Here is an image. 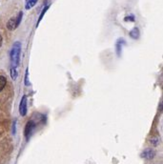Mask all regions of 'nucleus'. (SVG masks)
Segmentation results:
<instances>
[{
  "mask_svg": "<svg viewBox=\"0 0 163 164\" xmlns=\"http://www.w3.org/2000/svg\"><path fill=\"white\" fill-rule=\"evenodd\" d=\"M139 30L138 28H133L131 32H130V36L133 39H138L139 37Z\"/></svg>",
  "mask_w": 163,
  "mask_h": 164,
  "instance_id": "obj_7",
  "label": "nucleus"
},
{
  "mask_svg": "<svg viewBox=\"0 0 163 164\" xmlns=\"http://www.w3.org/2000/svg\"><path fill=\"white\" fill-rule=\"evenodd\" d=\"M48 9H49V6H46V7L42 10V12H41V14H40V16H39V18H38V21H37V26H38L39 22L41 21V19L43 18V16H44V14H45V13L47 12Z\"/></svg>",
  "mask_w": 163,
  "mask_h": 164,
  "instance_id": "obj_9",
  "label": "nucleus"
},
{
  "mask_svg": "<svg viewBox=\"0 0 163 164\" xmlns=\"http://www.w3.org/2000/svg\"><path fill=\"white\" fill-rule=\"evenodd\" d=\"M37 1H38V0H25V8L27 10L33 8L36 4Z\"/></svg>",
  "mask_w": 163,
  "mask_h": 164,
  "instance_id": "obj_6",
  "label": "nucleus"
},
{
  "mask_svg": "<svg viewBox=\"0 0 163 164\" xmlns=\"http://www.w3.org/2000/svg\"><path fill=\"white\" fill-rule=\"evenodd\" d=\"M2 42H3V39H2V36H0V47L2 46Z\"/></svg>",
  "mask_w": 163,
  "mask_h": 164,
  "instance_id": "obj_14",
  "label": "nucleus"
},
{
  "mask_svg": "<svg viewBox=\"0 0 163 164\" xmlns=\"http://www.w3.org/2000/svg\"><path fill=\"white\" fill-rule=\"evenodd\" d=\"M20 52H21V45L20 42H15L11 50L10 57L13 68H17L20 60Z\"/></svg>",
  "mask_w": 163,
  "mask_h": 164,
  "instance_id": "obj_1",
  "label": "nucleus"
},
{
  "mask_svg": "<svg viewBox=\"0 0 163 164\" xmlns=\"http://www.w3.org/2000/svg\"><path fill=\"white\" fill-rule=\"evenodd\" d=\"M154 156H155V152L152 151V150H149V149H148V150H145V151L141 154V156L144 157V158H147V159L153 158Z\"/></svg>",
  "mask_w": 163,
  "mask_h": 164,
  "instance_id": "obj_5",
  "label": "nucleus"
},
{
  "mask_svg": "<svg viewBox=\"0 0 163 164\" xmlns=\"http://www.w3.org/2000/svg\"><path fill=\"white\" fill-rule=\"evenodd\" d=\"M35 129V123L33 120H29L26 124L25 127V136L26 139H29L30 135L32 134V133L34 132V130Z\"/></svg>",
  "mask_w": 163,
  "mask_h": 164,
  "instance_id": "obj_3",
  "label": "nucleus"
},
{
  "mask_svg": "<svg viewBox=\"0 0 163 164\" xmlns=\"http://www.w3.org/2000/svg\"><path fill=\"white\" fill-rule=\"evenodd\" d=\"M125 20H126V21H127V20H131V21H133V20H134V18H133V16H130V17H129V16H127V17L125 18Z\"/></svg>",
  "mask_w": 163,
  "mask_h": 164,
  "instance_id": "obj_13",
  "label": "nucleus"
},
{
  "mask_svg": "<svg viewBox=\"0 0 163 164\" xmlns=\"http://www.w3.org/2000/svg\"><path fill=\"white\" fill-rule=\"evenodd\" d=\"M19 113L22 117H25L27 115V96H23L22 99L20 101L19 105Z\"/></svg>",
  "mask_w": 163,
  "mask_h": 164,
  "instance_id": "obj_4",
  "label": "nucleus"
},
{
  "mask_svg": "<svg viewBox=\"0 0 163 164\" xmlns=\"http://www.w3.org/2000/svg\"><path fill=\"white\" fill-rule=\"evenodd\" d=\"M22 16H23V13L20 12V13L18 14L17 16L12 17V18L8 21V23H7V28H8V30H10V31L15 30V29L17 28V27L19 26L20 22H21Z\"/></svg>",
  "mask_w": 163,
  "mask_h": 164,
  "instance_id": "obj_2",
  "label": "nucleus"
},
{
  "mask_svg": "<svg viewBox=\"0 0 163 164\" xmlns=\"http://www.w3.org/2000/svg\"><path fill=\"white\" fill-rule=\"evenodd\" d=\"M25 84L29 85V81H28V70H26V74H25Z\"/></svg>",
  "mask_w": 163,
  "mask_h": 164,
  "instance_id": "obj_11",
  "label": "nucleus"
},
{
  "mask_svg": "<svg viewBox=\"0 0 163 164\" xmlns=\"http://www.w3.org/2000/svg\"><path fill=\"white\" fill-rule=\"evenodd\" d=\"M6 84H7V79L4 76L0 75V92L5 88Z\"/></svg>",
  "mask_w": 163,
  "mask_h": 164,
  "instance_id": "obj_8",
  "label": "nucleus"
},
{
  "mask_svg": "<svg viewBox=\"0 0 163 164\" xmlns=\"http://www.w3.org/2000/svg\"><path fill=\"white\" fill-rule=\"evenodd\" d=\"M120 47H121V45H120V40H118V42H117V53H118V54L120 53Z\"/></svg>",
  "mask_w": 163,
  "mask_h": 164,
  "instance_id": "obj_12",
  "label": "nucleus"
},
{
  "mask_svg": "<svg viewBox=\"0 0 163 164\" xmlns=\"http://www.w3.org/2000/svg\"><path fill=\"white\" fill-rule=\"evenodd\" d=\"M11 75H12V78L14 80L16 79L17 77V71H16V68H11Z\"/></svg>",
  "mask_w": 163,
  "mask_h": 164,
  "instance_id": "obj_10",
  "label": "nucleus"
}]
</instances>
